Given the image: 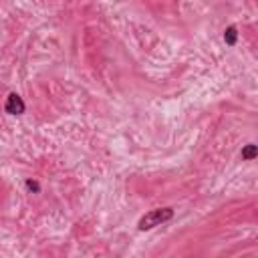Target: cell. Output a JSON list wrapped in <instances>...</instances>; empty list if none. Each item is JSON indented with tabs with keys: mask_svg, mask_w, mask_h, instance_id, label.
Returning a JSON list of instances; mask_svg holds the SVG:
<instances>
[{
	"mask_svg": "<svg viewBox=\"0 0 258 258\" xmlns=\"http://www.w3.org/2000/svg\"><path fill=\"white\" fill-rule=\"evenodd\" d=\"M258 155V145H254V143H248V145H244L242 147V159H254Z\"/></svg>",
	"mask_w": 258,
	"mask_h": 258,
	"instance_id": "cell-3",
	"label": "cell"
},
{
	"mask_svg": "<svg viewBox=\"0 0 258 258\" xmlns=\"http://www.w3.org/2000/svg\"><path fill=\"white\" fill-rule=\"evenodd\" d=\"M224 40H226V44H230V46L236 44V40H238V30H236V26H228V28H226Z\"/></svg>",
	"mask_w": 258,
	"mask_h": 258,
	"instance_id": "cell-4",
	"label": "cell"
},
{
	"mask_svg": "<svg viewBox=\"0 0 258 258\" xmlns=\"http://www.w3.org/2000/svg\"><path fill=\"white\" fill-rule=\"evenodd\" d=\"M26 189L28 191H32V194H38L40 191V185H38V181H34V179H26Z\"/></svg>",
	"mask_w": 258,
	"mask_h": 258,
	"instance_id": "cell-5",
	"label": "cell"
},
{
	"mask_svg": "<svg viewBox=\"0 0 258 258\" xmlns=\"http://www.w3.org/2000/svg\"><path fill=\"white\" fill-rule=\"evenodd\" d=\"M171 218H173V210L171 208H155V210H149L145 216L139 218L137 228L141 232H145V230H151L155 226H161L163 222H167Z\"/></svg>",
	"mask_w": 258,
	"mask_h": 258,
	"instance_id": "cell-1",
	"label": "cell"
},
{
	"mask_svg": "<svg viewBox=\"0 0 258 258\" xmlns=\"http://www.w3.org/2000/svg\"><path fill=\"white\" fill-rule=\"evenodd\" d=\"M24 101H22V97L20 95H16V93H10L8 97H6V103H4V111L8 113V115H22L24 113Z\"/></svg>",
	"mask_w": 258,
	"mask_h": 258,
	"instance_id": "cell-2",
	"label": "cell"
}]
</instances>
